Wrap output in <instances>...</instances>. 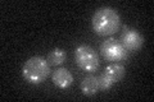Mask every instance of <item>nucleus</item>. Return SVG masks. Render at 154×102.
Here are the masks:
<instances>
[{
    "mask_svg": "<svg viewBox=\"0 0 154 102\" xmlns=\"http://www.w3.org/2000/svg\"><path fill=\"white\" fill-rule=\"evenodd\" d=\"M75 60L79 68H81L82 70L88 73H93L98 70V68L100 66L98 52L89 45H80L76 47Z\"/></svg>",
    "mask_w": 154,
    "mask_h": 102,
    "instance_id": "3",
    "label": "nucleus"
},
{
    "mask_svg": "<svg viewBox=\"0 0 154 102\" xmlns=\"http://www.w3.org/2000/svg\"><path fill=\"white\" fill-rule=\"evenodd\" d=\"M100 54L103 55L105 60L118 63L127 59L128 51L122 46V43L119 41L114 40V38H108L107 41H104L100 45Z\"/></svg>",
    "mask_w": 154,
    "mask_h": 102,
    "instance_id": "4",
    "label": "nucleus"
},
{
    "mask_svg": "<svg viewBox=\"0 0 154 102\" xmlns=\"http://www.w3.org/2000/svg\"><path fill=\"white\" fill-rule=\"evenodd\" d=\"M66 60V52L62 48H54L49 52L48 55V61H49L50 65H54V66H58V65H62Z\"/></svg>",
    "mask_w": 154,
    "mask_h": 102,
    "instance_id": "9",
    "label": "nucleus"
},
{
    "mask_svg": "<svg viewBox=\"0 0 154 102\" xmlns=\"http://www.w3.org/2000/svg\"><path fill=\"white\" fill-rule=\"evenodd\" d=\"M51 79H53L54 86H57L58 88H60V89L68 88V87H71L72 83H73V75H72V73L68 69H66V68L57 69L53 73Z\"/></svg>",
    "mask_w": 154,
    "mask_h": 102,
    "instance_id": "6",
    "label": "nucleus"
},
{
    "mask_svg": "<svg viewBox=\"0 0 154 102\" xmlns=\"http://www.w3.org/2000/svg\"><path fill=\"white\" fill-rule=\"evenodd\" d=\"M81 91L85 96H94L98 93L99 84H98V77L88 75L81 82Z\"/></svg>",
    "mask_w": 154,
    "mask_h": 102,
    "instance_id": "8",
    "label": "nucleus"
},
{
    "mask_svg": "<svg viewBox=\"0 0 154 102\" xmlns=\"http://www.w3.org/2000/svg\"><path fill=\"white\" fill-rule=\"evenodd\" d=\"M125 73H126V69H125V66L121 63H112V64H109L104 69L103 74L107 77L113 84H116L117 82H119L125 77Z\"/></svg>",
    "mask_w": 154,
    "mask_h": 102,
    "instance_id": "7",
    "label": "nucleus"
},
{
    "mask_svg": "<svg viewBox=\"0 0 154 102\" xmlns=\"http://www.w3.org/2000/svg\"><path fill=\"white\" fill-rule=\"evenodd\" d=\"M119 42L127 51H137L144 45V37L139 31L132 28L123 27V32L121 33Z\"/></svg>",
    "mask_w": 154,
    "mask_h": 102,
    "instance_id": "5",
    "label": "nucleus"
},
{
    "mask_svg": "<svg viewBox=\"0 0 154 102\" xmlns=\"http://www.w3.org/2000/svg\"><path fill=\"white\" fill-rule=\"evenodd\" d=\"M50 74V64L42 56L30 57L22 68V75L26 82L31 84L42 83Z\"/></svg>",
    "mask_w": 154,
    "mask_h": 102,
    "instance_id": "2",
    "label": "nucleus"
},
{
    "mask_svg": "<svg viewBox=\"0 0 154 102\" xmlns=\"http://www.w3.org/2000/svg\"><path fill=\"white\" fill-rule=\"evenodd\" d=\"M91 24H93V31L96 35L104 37L112 36L121 27V17L113 8L103 7L94 13Z\"/></svg>",
    "mask_w": 154,
    "mask_h": 102,
    "instance_id": "1",
    "label": "nucleus"
}]
</instances>
